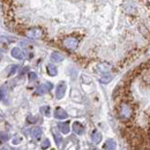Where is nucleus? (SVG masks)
Returning <instances> with one entry per match:
<instances>
[{"label":"nucleus","mask_w":150,"mask_h":150,"mask_svg":"<svg viewBox=\"0 0 150 150\" xmlns=\"http://www.w3.org/2000/svg\"><path fill=\"white\" fill-rule=\"evenodd\" d=\"M134 115H135L134 108L126 100L121 102L118 108V118L124 122H128L134 118Z\"/></svg>","instance_id":"nucleus-1"},{"label":"nucleus","mask_w":150,"mask_h":150,"mask_svg":"<svg viewBox=\"0 0 150 150\" xmlns=\"http://www.w3.org/2000/svg\"><path fill=\"white\" fill-rule=\"evenodd\" d=\"M62 45L69 51H75L77 49V46H79V39L73 37V36H68V37L64 38Z\"/></svg>","instance_id":"nucleus-2"},{"label":"nucleus","mask_w":150,"mask_h":150,"mask_svg":"<svg viewBox=\"0 0 150 150\" xmlns=\"http://www.w3.org/2000/svg\"><path fill=\"white\" fill-rule=\"evenodd\" d=\"M24 35L28 38H31V39H39V38L43 37V30L40 28H30L28 30H25Z\"/></svg>","instance_id":"nucleus-3"},{"label":"nucleus","mask_w":150,"mask_h":150,"mask_svg":"<svg viewBox=\"0 0 150 150\" xmlns=\"http://www.w3.org/2000/svg\"><path fill=\"white\" fill-rule=\"evenodd\" d=\"M53 88V84L51 83V82H44L43 84H40V86H38L37 89H36V91H35V94L36 95H44V94H47L51 89Z\"/></svg>","instance_id":"nucleus-4"},{"label":"nucleus","mask_w":150,"mask_h":150,"mask_svg":"<svg viewBox=\"0 0 150 150\" xmlns=\"http://www.w3.org/2000/svg\"><path fill=\"white\" fill-rule=\"evenodd\" d=\"M66 89H67V87H66V83L64 82V81H61L58 86H57V90H56V97L58 99H61L65 94H66Z\"/></svg>","instance_id":"nucleus-5"},{"label":"nucleus","mask_w":150,"mask_h":150,"mask_svg":"<svg viewBox=\"0 0 150 150\" xmlns=\"http://www.w3.org/2000/svg\"><path fill=\"white\" fill-rule=\"evenodd\" d=\"M8 89H7V86H2L0 88V100L5 104H8Z\"/></svg>","instance_id":"nucleus-6"},{"label":"nucleus","mask_w":150,"mask_h":150,"mask_svg":"<svg viewBox=\"0 0 150 150\" xmlns=\"http://www.w3.org/2000/svg\"><path fill=\"white\" fill-rule=\"evenodd\" d=\"M111 68H112V66L108 62H100L97 65V71L100 73H108L111 71Z\"/></svg>","instance_id":"nucleus-7"},{"label":"nucleus","mask_w":150,"mask_h":150,"mask_svg":"<svg viewBox=\"0 0 150 150\" xmlns=\"http://www.w3.org/2000/svg\"><path fill=\"white\" fill-rule=\"evenodd\" d=\"M67 117H68V114H67V112L64 109L57 108L56 110H54V118L56 119H66Z\"/></svg>","instance_id":"nucleus-8"},{"label":"nucleus","mask_w":150,"mask_h":150,"mask_svg":"<svg viewBox=\"0 0 150 150\" xmlns=\"http://www.w3.org/2000/svg\"><path fill=\"white\" fill-rule=\"evenodd\" d=\"M73 131H74V133L77 134V135H82V134L84 133V126H83L81 122L75 121L74 124H73Z\"/></svg>","instance_id":"nucleus-9"},{"label":"nucleus","mask_w":150,"mask_h":150,"mask_svg":"<svg viewBox=\"0 0 150 150\" xmlns=\"http://www.w3.org/2000/svg\"><path fill=\"white\" fill-rule=\"evenodd\" d=\"M11 54H12V57H13V58H15V59H18V60H22V59L24 58L23 52L20 50L19 47H14V49H12Z\"/></svg>","instance_id":"nucleus-10"},{"label":"nucleus","mask_w":150,"mask_h":150,"mask_svg":"<svg viewBox=\"0 0 150 150\" xmlns=\"http://www.w3.org/2000/svg\"><path fill=\"white\" fill-rule=\"evenodd\" d=\"M103 149H104V150H115V149H117V143L114 142V140H112V139H109V140H108V141L104 143Z\"/></svg>","instance_id":"nucleus-11"},{"label":"nucleus","mask_w":150,"mask_h":150,"mask_svg":"<svg viewBox=\"0 0 150 150\" xmlns=\"http://www.w3.org/2000/svg\"><path fill=\"white\" fill-rule=\"evenodd\" d=\"M71 98L74 100V102H77V103H81L83 99H82V95L80 94V91L77 89H73L71 91Z\"/></svg>","instance_id":"nucleus-12"},{"label":"nucleus","mask_w":150,"mask_h":150,"mask_svg":"<svg viewBox=\"0 0 150 150\" xmlns=\"http://www.w3.org/2000/svg\"><path fill=\"white\" fill-rule=\"evenodd\" d=\"M52 134H53V137H54V141H56L57 146L59 148H61V144H62V136L58 133L57 128H52Z\"/></svg>","instance_id":"nucleus-13"},{"label":"nucleus","mask_w":150,"mask_h":150,"mask_svg":"<svg viewBox=\"0 0 150 150\" xmlns=\"http://www.w3.org/2000/svg\"><path fill=\"white\" fill-rule=\"evenodd\" d=\"M102 137H103L102 134L98 131H94L93 134H91V141H93V143H95V144H98L102 141Z\"/></svg>","instance_id":"nucleus-14"},{"label":"nucleus","mask_w":150,"mask_h":150,"mask_svg":"<svg viewBox=\"0 0 150 150\" xmlns=\"http://www.w3.org/2000/svg\"><path fill=\"white\" fill-rule=\"evenodd\" d=\"M59 129L60 132L62 133V134H68L69 133V122L67 121V122H61V124H59Z\"/></svg>","instance_id":"nucleus-15"},{"label":"nucleus","mask_w":150,"mask_h":150,"mask_svg":"<svg viewBox=\"0 0 150 150\" xmlns=\"http://www.w3.org/2000/svg\"><path fill=\"white\" fill-rule=\"evenodd\" d=\"M46 69H47V74L50 75V76H56V75L58 74V69H57V67L54 66V65H52V64L47 65Z\"/></svg>","instance_id":"nucleus-16"},{"label":"nucleus","mask_w":150,"mask_h":150,"mask_svg":"<svg viewBox=\"0 0 150 150\" xmlns=\"http://www.w3.org/2000/svg\"><path fill=\"white\" fill-rule=\"evenodd\" d=\"M51 60H52L53 62H61V61L64 60V57L61 56L59 52H53V53L51 54Z\"/></svg>","instance_id":"nucleus-17"},{"label":"nucleus","mask_w":150,"mask_h":150,"mask_svg":"<svg viewBox=\"0 0 150 150\" xmlns=\"http://www.w3.org/2000/svg\"><path fill=\"white\" fill-rule=\"evenodd\" d=\"M31 133H33V136L38 140V139H40L43 132H42V129H40V127H34L33 131H31Z\"/></svg>","instance_id":"nucleus-18"},{"label":"nucleus","mask_w":150,"mask_h":150,"mask_svg":"<svg viewBox=\"0 0 150 150\" xmlns=\"http://www.w3.org/2000/svg\"><path fill=\"white\" fill-rule=\"evenodd\" d=\"M112 81V75H104V76H102L100 79H99V82L100 83H103V84H106V83H110Z\"/></svg>","instance_id":"nucleus-19"},{"label":"nucleus","mask_w":150,"mask_h":150,"mask_svg":"<svg viewBox=\"0 0 150 150\" xmlns=\"http://www.w3.org/2000/svg\"><path fill=\"white\" fill-rule=\"evenodd\" d=\"M9 140V135L6 133H0V143H4Z\"/></svg>","instance_id":"nucleus-20"},{"label":"nucleus","mask_w":150,"mask_h":150,"mask_svg":"<svg viewBox=\"0 0 150 150\" xmlns=\"http://www.w3.org/2000/svg\"><path fill=\"white\" fill-rule=\"evenodd\" d=\"M18 68H19V66H18V65H13V66H11V67H9V72L7 73L8 76H11V75H13L14 73H16Z\"/></svg>","instance_id":"nucleus-21"},{"label":"nucleus","mask_w":150,"mask_h":150,"mask_svg":"<svg viewBox=\"0 0 150 150\" xmlns=\"http://www.w3.org/2000/svg\"><path fill=\"white\" fill-rule=\"evenodd\" d=\"M27 121H28L29 124H36L38 121V118L37 117H33V115H28V117H27Z\"/></svg>","instance_id":"nucleus-22"},{"label":"nucleus","mask_w":150,"mask_h":150,"mask_svg":"<svg viewBox=\"0 0 150 150\" xmlns=\"http://www.w3.org/2000/svg\"><path fill=\"white\" fill-rule=\"evenodd\" d=\"M50 140L49 139H45L43 142H42V149H47V148H50Z\"/></svg>","instance_id":"nucleus-23"},{"label":"nucleus","mask_w":150,"mask_h":150,"mask_svg":"<svg viewBox=\"0 0 150 150\" xmlns=\"http://www.w3.org/2000/svg\"><path fill=\"white\" fill-rule=\"evenodd\" d=\"M40 112L44 113L46 117H49V115H50V113H51V110H50V108H49V106H43V108L40 109Z\"/></svg>","instance_id":"nucleus-24"},{"label":"nucleus","mask_w":150,"mask_h":150,"mask_svg":"<svg viewBox=\"0 0 150 150\" xmlns=\"http://www.w3.org/2000/svg\"><path fill=\"white\" fill-rule=\"evenodd\" d=\"M29 80H30V81L37 80V74H36L35 72H30V73H29Z\"/></svg>","instance_id":"nucleus-25"},{"label":"nucleus","mask_w":150,"mask_h":150,"mask_svg":"<svg viewBox=\"0 0 150 150\" xmlns=\"http://www.w3.org/2000/svg\"><path fill=\"white\" fill-rule=\"evenodd\" d=\"M21 137H15V139H13V144H19L20 142H21Z\"/></svg>","instance_id":"nucleus-26"},{"label":"nucleus","mask_w":150,"mask_h":150,"mask_svg":"<svg viewBox=\"0 0 150 150\" xmlns=\"http://www.w3.org/2000/svg\"><path fill=\"white\" fill-rule=\"evenodd\" d=\"M82 79H83V82H88V83L91 82V80H90L88 76H86V75H82Z\"/></svg>","instance_id":"nucleus-27"},{"label":"nucleus","mask_w":150,"mask_h":150,"mask_svg":"<svg viewBox=\"0 0 150 150\" xmlns=\"http://www.w3.org/2000/svg\"><path fill=\"white\" fill-rule=\"evenodd\" d=\"M147 137H148V141H149V143H150V129H149V132H148V135H147Z\"/></svg>","instance_id":"nucleus-28"},{"label":"nucleus","mask_w":150,"mask_h":150,"mask_svg":"<svg viewBox=\"0 0 150 150\" xmlns=\"http://www.w3.org/2000/svg\"><path fill=\"white\" fill-rule=\"evenodd\" d=\"M148 66H149V68H150V60H149V62H148Z\"/></svg>","instance_id":"nucleus-29"},{"label":"nucleus","mask_w":150,"mask_h":150,"mask_svg":"<svg viewBox=\"0 0 150 150\" xmlns=\"http://www.w3.org/2000/svg\"><path fill=\"white\" fill-rule=\"evenodd\" d=\"M1 120H2V117H1V115H0V121H1Z\"/></svg>","instance_id":"nucleus-30"},{"label":"nucleus","mask_w":150,"mask_h":150,"mask_svg":"<svg viewBox=\"0 0 150 150\" xmlns=\"http://www.w3.org/2000/svg\"><path fill=\"white\" fill-rule=\"evenodd\" d=\"M91 150H98V149H96V148H94V149H91Z\"/></svg>","instance_id":"nucleus-31"},{"label":"nucleus","mask_w":150,"mask_h":150,"mask_svg":"<svg viewBox=\"0 0 150 150\" xmlns=\"http://www.w3.org/2000/svg\"><path fill=\"white\" fill-rule=\"evenodd\" d=\"M149 125H150V117H149Z\"/></svg>","instance_id":"nucleus-32"},{"label":"nucleus","mask_w":150,"mask_h":150,"mask_svg":"<svg viewBox=\"0 0 150 150\" xmlns=\"http://www.w3.org/2000/svg\"><path fill=\"white\" fill-rule=\"evenodd\" d=\"M11 150H18V149H11Z\"/></svg>","instance_id":"nucleus-33"},{"label":"nucleus","mask_w":150,"mask_h":150,"mask_svg":"<svg viewBox=\"0 0 150 150\" xmlns=\"http://www.w3.org/2000/svg\"><path fill=\"white\" fill-rule=\"evenodd\" d=\"M51 150H54V149H51Z\"/></svg>","instance_id":"nucleus-34"},{"label":"nucleus","mask_w":150,"mask_h":150,"mask_svg":"<svg viewBox=\"0 0 150 150\" xmlns=\"http://www.w3.org/2000/svg\"><path fill=\"white\" fill-rule=\"evenodd\" d=\"M1 150H5V149H1Z\"/></svg>","instance_id":"nucleus-35"}]
</instances>
